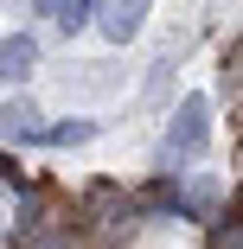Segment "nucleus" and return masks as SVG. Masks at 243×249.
<instances>
[{
  "mask_svg": "<svg viewBox=\"0 0 243 249\" xmlns=\"http://www.w3.org/2000/svg\"><path fill=\"white\" fill-rule=\"evenodd\" d=\"M83 141H96V122L71 115V122H52V128H45V141H38V147H83Z\"/></svg>",
  "mask_w": 243,
  "mask_h": 249,
  "instance_id": "6",
  "label": "nucleus"
},
{
  "mask_svg": "<svg viewBox=\"0 0 243 249\" xmlns=\"http://www.w3.org/2000/svg\"><path fill=\"white\" fill-rule=\"evenodd\" d=\"M38 249H77V243H71V236H45Z\"/></svg>",
  "mask_w": 243,
  "mask_h": 249,
  "instance_id": "7",
  "label": "nucleus"
},
{
  "mask_svg": "<svg viewBox=\"0 0 243 249\" xmlns=\"http://www.w3.org/2000/svg\"><path fill=\"white\" fill-rule=\"evenodd\" d=\"M0 141H26V147L45 141V115L32 109V96H13V103L0 109Z\"/></svg>",
  "mask_w": 243,
  "mask_h": 249,
  "instance_id": "4",
  "label": "nucleus"
},
{
  "mask_svg": "<svg viewBox=\"0 0 243 249\" xmlns=\"http://www.w3.org/2000/svg\"><path fill=\"white\" fill-rule=\"evenodd\" d=\"M148 13H154V0H96V26H103L109 45H128L148 26Z\"/></svg>",
  "mask_w": 243,
  "mask_h": 249,
  "instance_id": "2",
  "label": "nucleus"
},
{
  "mask_svg": "<svg viewBox=\"0 0 243 249\" xmlns=\"http://www.w3.org/2000/svg\"><path fill=\"white\" fill-rule=\"evenodd\" d=\"M211 141V103L205 96H186L173 109V128H167V160H199Z\"/></svg>",
  "mask_w": 243,
  "mask_h": 249,
  "instance_id": "1",
  "label": "nucleus"
},
{
  "mask_svg": "<svg viewBox=\"0 0 243 249\" xmlns=\"http://www.w3.org/2000/svg\"><path fill=\"white\" fill-rule=\"evenodd\" d=\"M32 64H38V38L32 32H7V38H0V83H7V89H19L32 77Z\"/></svg>",
  "mask_w": 243,
  "mask_h": 249,
  "instance_id": "3",
  "label": "nucleus"
},
{
  "mask_svg": "<svg viewBox=\"0 0 243 249\" xmlns=\"http://www.w3.org/2000/svg\"><path fill=\"white\" fill-rule=\"evenodd\" d=\"M45 19H58V32H83L96 19V0H32Z\"/></svg>",
  "mask_w": 243,
  "mask_h": 249,
  "instance_id": "5",
  "label": "nucleus"
}]
</instances>
